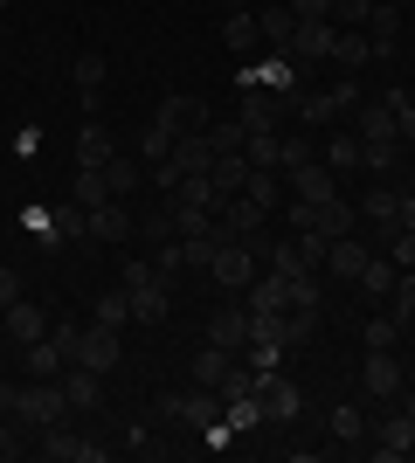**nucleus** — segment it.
I'll use <instances>...</instances> for the list:
<instances>
[{"instance_id":"obj_1","label":"nucleus","mask_w":415,"mask_h":463,"mask_svg":"<svg viewBox=\"0 0 415 463\" xmlns=\"http://www.w3.org/2000/svg\"><path fill=\"white\" fill-rule=\"evenodd\" d=\"M118 284H125V298H132V326H159V318H166L174 298H166V284H159L153 263H125Z\"/></svg>"},{"instance_id":"obj_2","label":"nucleus","mask_w":415,"mask_h":463,"mask_svg":"<svg viewBox=\"0 0 415 463\" xmlns=\"http://www.w3.org/2000/svg\"><path fill=\"white\" fill-rule=\"evenodd\" d=\"M284 104H291L305 125H333L339 111H354V104H360V83H354V77H339L333 90H291Z\"/></svg>"},{"instance_id":"obj_3","label":"nucleus","mask_w":415,"mask_h":463,"mask_svg":"<svg viewBox=\"0 0 415 463\" xmlns=\"http://www.w3.org/2000/svg\"><path fill=\"white\" fill-rule=\"evenodd\" d=\"M70 415V402H62V381H28L14 394V422L35 436V429H49V422H62Z\"/></svg>"},{"instance_id":"obj_4","label":"nucleus","mask_w":415,"mask_h":463,"mask_svg":"<svg viewBox=\"0 0 415 463\" xmlns=\"http://www.w3.org/2000/svg\"><path fill=\"white\" fill-rule=\"evenodd\" d=\"M159 415H166V422H187V429H201V436H208V429L222 422V394H215V387H187V394H159Z\"/></svg>"},{"instance_id":"obj_5","label":"nucleus","mask_w":415,"mask_h":463,"mask_svg":"<svg viewBox=\"0 0 415 463\" xmlns=\"http://www.w3.org/2000/svg\"><path fill=\"white\" fill-rule=\"evenodd\" d=\"M208 277H215L222 290H250V284H257V235H250V242H215Z\"/></svg>"},{"instance_id":"obj_6","label":"nucleus","mask_w":415,"mask_h":463,"mask_svg":"<svg viewBox=\"0 0 415 463\" xmlns=\"http://www.w3.org/2000/svg\"><path fill=\"white\" fill-rule=\"evenodd\" d=\"M42 457H49V463H104V443L77 436V429H70V415H62V422L42 429Z\"/></svg>"},{"instance_id":"obj_7","label":"nucleus","mask_w":415,"mask_h":463,"mask_svg":"<svg viewBox=\"0 0 415 463\" xmlns=\"http://www.w3.org/2000/svg\"><path fill=\"white\" fill-rule=\"evenodd\" d=\"M360 387H367V394H374V402H395L401 387V360H395V346H367V373H360Z\"/></svg>"},{"instance_id":"obj_8","label":"nucleus","mask_w":415,"mask_h":463,"mask_svg":"<svg viewBox=\"0 0 415 463\" xmlns=\"http://www.w3.org/2000/svg\"><path fill=\"white\" fill-rule=\"evenodd\" d=\"M257 408H263V422H297V387L284 381V367L277 373H257Z\"/></svg>"},{"instance_id":"obj_9","label":"nucleus","mask_w":415,"mask_h":463,"mask_svg":"<svg viewBox=\"0 0 415 463\" xmlns=\"http://www.w3.org/2000/svg\"><path fill=\"white\" fill-rule=\"evenodd\" d=\"M291 174V201H312V208H325L339 194V174L325 166V159H312V166H284Z\"/></svg>"},{"instance_id":"obj_10","label":"nucleus","mask_w":415,"mask_h":463,"mask_svg":"<svg viewBox=\"0 0 415 463\" xmlns=\"http://www.w3.org/2000/svg\"><path fill=\"white\" fill-rule=\"evenodd\" d=\"M153 125H166V132H208V104L187 97V90H174V97H159Z\"/></svg>"},{"instance_id":"obj_11","label":"nucleus","mask_w":415,"mask_h":463,"mask_svg":"<svg viewBox=\"0 0 415 463\" xmlns=\"http://www.w3.org/2000/svg\"><path fill=\"white\" fill-rule=\"evenodd\" d=\"M62 381V402H70V415H98V402H104V373H90V367H77V360H70V367L56 373Z\"/></svg>"},{"instance_id":"obj_12","label":"nucleus","mask_w":415,"mask_h":463,"mask_svg":"<svg viewBox=\"0 0 415 463\" xmlns=\"http://www.w3.org/2000/svg\"><path fill=\"white\" fill-rule=\"evenodd\" d=\"M257 339V326H250V305H222L215 318H208V346H229V353H242Z\"/></svg>"},{"instance_id":"obj_13","label":"nucleus","mask_w":415,"mask_h":463,"mask_svg":"<svg viewBox=\"0 0 415 463\" xmlns=\"http://www.w3.org/2000/svg\"><path fill=\"white\" fill-rule=\"evenodd\" d=\"M90 235H98V242H132V235H138V214L111 194V201H98V208H90Z\"/></svg>"},{"instance_id":"obj_14","label":"nucleus","mask_w":415,"mask_h":463,"mask_svg":"<svg viewBox=\"0 0 415 463\" xmlns=\"http://www.w3.org/2000/svg\"><path fill=\"white\" fill-rule=\"evenodd\" d=\"M0 326H7V339H14V346H35V339H49V318H42L35 298H14V305L0 311Z\"/></svg>"},{"instance_id":"obj_15","label":"nucleus","mask_w":415,"mask_h":463,"mask_svg":"<svg viewBox=\"0 0 415 463\" xmlns=\"http://www.w3.org/2000/svg\"><path fill=\"white\" fill-rule=\"evenodd\" d=\"M367 263H374V250H367L360 235H339V242H325V263H318V270L354 277V284H360V270H367Z\"/></svg>"},{"instance_id":"obj_16","label":"nucleus","mask_w":415,"mask_h":463,"mask_svg":"<svg viewBox=\"0 0 415 463\" xmlns=\"http://www.w3.org/2000/svg\"><path fill=\"white\" fill-rule=\"evenodd\" d=\"M333 42H339L333 21H297V35H291V62H325V56H333Z\"/></svg>"},{"instance_id":"obj_17","label":"nucleus","mask_w":415,"mask_h":463,"mask_svg":"<svg viewBox=\"0 0 415 463\" xmlns=\"http://www.w3.org/2000/svg\"><path fill=\"white\" fill-rule=\"evenodd\" d=\"M374 457H388V463H395V457H415V422L401 415V408L388 415V422H374Z\"/></svg>"},{"instance_id":"obj_18","label":"nucleus","mask_w":415,"mask_h":463,"mask_svg":"<svg viewBox=\"0 0 415 463\" xmlns=\"http://www.w3.org/2000/svg\"><path fill=\"white\" fill-rule=\"evenodd\" d=\"M125 360V346H118V332H83V346H77V367H90V373H111Z\"/></svg>"},{"instance_id":"obj_19","label":"nucleus","mask_w":415,"mask_h":463,"mask_svg":"<svg viewBox=\"0 0 415 463\" xmlns=\"http://www.w3.org/2000/svg\"><path fill=\"white\" fill-rule=\"evenodd\" d=\"M166 159H174L180 174H208V166H215V138H208V132H180Z\"/></svg>"},{"instance_id":"obj_20","label":"nucleus","mask_w":415,"mask_h":463,"mask_svg":"<svg viewBox=\"0 0 415 463\" xmlns=\"http://www.w3.org/2000/svg\"><path fill=\"white\" fill-rule=\"evenodd\" d=\"M367 42H374V56H395V42H401V7H395V0H374V14H367Z\"/></svg>"},{"instance_id":"obj_21","label":"nucleus","mask_w":415,"mask_h":463,"mask_svg":"<svg viewBox=\"0 0 415 463\" xmlns=\"http://www.w3.org/2000/svg\"><path fill=\"white\" fill-rule=\"evenodd\" d=\"M367 56H374L367 28H339V42H333V62H339V70H346V77H360V70H367Z\"/></svg>"},{"instance_id":"obj_22","label":"nucleus","mask_w":415,"mask_h":463,"mask_svg":"<svg viewBox=\"0 0 415 463\" xmlns=\"http://www.w3.org/2000/svg\"><path fill=\"white\" fill-rule=\"evenodd\" d=\"M111 153H118V138L104 132L98 118H83V132H77V166H104Z\"/></svg>"},{"instance_id":"obj_23","label":"nucleus","mask_w":415,"mask_h":463,"mask_svg":"<svg viewBox=\"0 0 415 463\" xmlns=\"http://www.w3.org/2000/svg\"><path fill=\"white\" fill-rule=\"evenodd\" d=\"M312 235L318 242H339V235H354V208H346V201H325V208H312Z\"/></svg>"},{"instance_id":"obj_24","label":"nucleus","mask_w":415,"mask_h":463,"mask_svg":"<svg viewBox=\"0 0 415 463\" xmlns=\"http://www.w3.org/2000/svg\"><path fill=\"white\" fill-rule=\"evenodd\" d=\"M174 201H187V208H208V214H222V201H229V194H222V187H215L208 174H180Z\"/></svg>"},{"instance_id":"obj_25","label":"nucleus","mask_w":415,"mask_h":463,"mask_svg":"<svg viewBox=\"0 0 415 463\" xmlns=\"http://www.w3.org/2000/svg\"><path fill=\"white\" fill-rule=\"evenodd\" d=\"M229 373H236V353L229 346H201L194 353V387H222Z\"/></svg>"},{"instance_id":"obj_26","label":"nucleus","mask_w":415,"mask_h":463,"mask_svg":"<svg viewBox=\"0 0 415 463\" xmlns=\"http://www.w3.org/2000/svg\"><path fill=\"white\" fill-rule=\"evenodd\" d=\"M257 311H291V284H284V277H263L257 270V284H250V318H257Z\"/></svg>"},{"instance_id":"obj_27","label":"nucleus","mask_w":415,"mask_h":463,"mask_svg":"<svg viewBox=\"0 0 415 463\" xmlns=\"http://www.w3.org/2000/svg\"><path fill=\"white\" fill-rule=\"evenodd\" d=\"M395 214H401V194L388 187V180H374V187H367V222H374V235L395 229Z\"/></svg>"},{"instance_id":"obj_28","label":"nucleus","mask_w":415,"mask_h":463,"mask_svg":"<svg viewBox=\"0 0 415 463\" xmlns=\"http://www.w3.org/2000/svg\"><path fill=\"white\" fill-rule=\"evenodd\" d=\"M21 360H28V373H35V381H56V373L70 367L56 339H35V346H21Z\"/></svg>"},{"instance_id":"obj_29","label":"nucleus","mask_w":415,"mask_h":463,"mask_svg":"<svg viewBox=\"0 0 415 463\" xmlns=\"http://www.w3.org/2000/svg\"><path fill=\"white\" fill-rule=\"evenodd\" d=\"M257 35L270 42V49H291V35H297V14H291V7H263V14H257Z\"/></svg>"},{"instance_id":"obj_30","label":"nucleus","mask_w":415,"mask_h":463,"mask_svg":"<svg viewBox=\"0 0 415 463\" xmlns=\"http://www.w3.org/2000/svg\"><path fill=\"white\" fill-rule=\"evenodd\" d=\"M138 180H146V174H138V159H125V153H111V159H104V187L118 194V201H132V194H138Z\"/></svg>"},{"instance_id":"obj_31","label":"nucleus","mask_w":415,"mask_h":463,"mask_svg":"<svg viewBox=\"0 0 415 463\" xmlns=\"http://www.w3.org/2000/svg\"><path fill=\"white\" fill-rule=\"evenodd\" d=\"M70 201H77V208H98V201H111V187H104V166H77V180H70Z\"/></svg>"},{"instance_id":"obj_32","label":"nucleus","mask_w":415,"mask_h":463,"mask_svg":"<svg viewBox=\"0 0 415 463\" xmlns=\"http://www.w3.org/2000/svg\"><path fill=\"white\" fill-rule=\"evenodd\" d=\"M98 326L104 332H125V326H132V298H125V284H111L98 298Z\"/></svg>"},{"instance_id":"obj_33","label":"nucleus","mask_w":415,"mask_h":463,"mask_svg":"<svg viewBox=\"0 0 415 463\" xmlns=\"http://www.w3.org/2000/svg\"><path fill=\"white\" fill-rule=\"evenodd\" d=\"M208 180H215L222 194H242V180H250V159H242V153H215V166H208Z\"/></svg>"},{"instance_id":"obj_34","label":"nucleus","mask_w":415,"mask_h":463,"mask_svg":"<svg viewBox=\"0 0 415 463\" xmlns=\"http://www.w3.org/2000/svg\"><path fill=\"white\" fill-rule=\"evenodd\" d=\"M277 153H284V138H277L270 125H263V132H250V138H242V159H250V166H263V174H270V166H277Z\"/></svg>"},{"instance_id":"obj_35","label":"nucleus","mask_w":415,"mask_h":463,"mask_svg":"<svg viewBox=\"0 0 415 463\" xmlns=\"http://www.w3.org/2000/svg\"><path fill=\"white\" fill-rule=\"evenodd\" d=\"M284 353H291V346H277V339H250V346H242V367H250V373H277V367H284Z\"/></svg>"},{"instance_id":"obj_36","label":"nucleus","mask_w":415,"mask_h":463,"mask_svg":"<svg viewBox=\"0 0 415 463\" xmlns=\"http://www.w3.org/2000/svg\"><path fill=\"white\" fill-rule=\"evenodd\" d=\"M222 42H229V49H257V14H250V7H236V14L222 21Z\"/></svg>"},{"instance_id":"obj_37","label":"nucleus","mask_w":415,"mask_h":463,"mask_svg":"<svg viewBox=\"0 0 415 463\" xmlns=\"http://www.w3.org/2000/svg\"><path fill=\"white\" fill-rule=\"evenodd\" d=\"M367 436V415H360V402H339L333 408V443H360Z\"/></svg>"},{"instance_id":"obj_38","label":"nucleus","mask_w":415,"mask_h":463,"mask_svg":"<svg viewBox=\"0 0 415 463\" xmlns=\"http://www.w3.org/2000/svg\"><path fill=\"white\" fill-rule=\"evenodd\" d=\"M56 214V242H77V235H90V208H77V201H62V208H49Z\"/></svg>"},{"instance_id":"obj_39","label":"nucleus","mask_w":415,"mask_h":463,"mask_svg":"<svg viewBox=\"0 0 415 463\" xmlns=\"http://www.w3.org/2000/svg\"><path fill=\"white\" fill-rule=\"evenodd\" d=\"M360 138H395V111H388V104H367V97H360Z\"/></svg>"},{"instance_id":"obj_40","label":"nucleus","mask_w":415,"mask_h":463,"mask_svg":"<svg viewBox=\"0 0 415 463\" xmlns=\"http://www.w3.org/2000/svg\"><path fill=\"white\" fill-rule=\"evenodd\" d=\"M263 256H270V270L284 277V284H291V277H305V270H312V263L297 256V242H270V250H263Z\"/></svg>"},{"instance_id":"obj_41","label":"nucleus","mask_w":415,"mask_h":463,"mask_svg":"<svg viewBox=\"0 0 415 463\" xmlns=\"http://www.w3.org/2000/svg\"><path fill=\"white\" fill-rule=\"evenodd\" d=\"M166 214H174V235H208V222H215L208 208H187V201H166Z\"/></svg>"},{"instance_id":"obj_42","label":"nucleus","mask_w":415,"mask_h":463,"mask_svg":"<svg viewBox=\"0 0 415 463\" xmlns=\"http://www.w3.org/2000/svg\"><path fill=\"white\" fill-rule=\"evenodd\" d=\"M388 305H395V326L415 318V270H395V290H388Z\"/></svg>"},{"instance_id":"obj_43","label":"nucleus","mask_w":415,"mask_h":463,"mask_svg":"<svg viewBox=\"0 0 415 463\" xmlns=\"http://www.w3.org/2000/svg\"><path fill=\"white\" fill-rule=\"evenodd\" d=\"M325 166H333V174H346V166H360V132H339L333 146H325Z\"/></svg>"},{"instance_id":"obj_44","label":"nucleus","mask_w":415,"mask_h":463,"mask_svg":"<svg viewBox=\"0 0 415 463\" xmlns=\"http://www.w3.org/2000/svg\"><path fill=\"white\" fill-rule=\"evenodd\" d=\"M381 242H388V263H395V270H415V229H388Z\"/></svg>"},{"instance_id":"obj_45","label":"nucleus","mask_w":415,"mask_h":463,"mask_svg":"<svg viewBox=\"0 0 415 463\" xmlns=\"http://www.w3.org/2000/svg\"><path fill=\"white\" fill-rule=\"evenodd\" d=\"M208 138H215V153H242L250 125H242V118H222V125H208Z\"/></svg>"},{"instance_id":"obj_46","label":"nucleus","mask_w":415,"mask_h":463,"mask_svg":"<svg viewBox=\"0 0 415 463\" xmlns=\"http://www.w3.org/2000/svg\"><path fill=\"white\" fill-rule=\"evenodd\" d=\"M360 290H367V298H388V290H395V263H367V270H360Z\"/></svg>"},{"instance_id":"obj_47","label":"nucleus","mask_w":415,"mask_h":463,"mask_svg":"<svg viewBox=\"0 0 415 463\" xmlns=\"http://www.w3.org/2000/svg\"><path fill=\"white\" fill-rule=\"evenodd\" d=\"M374 0H333V28H367Z\"/></svg>"},{"instance_id":"obj_48","label":"nucleus","mask_w":415,"mask_h":463,"mask_svg":"<svg viewBox=\"0 0 415 463\" xmlns=\"http://www.w3.org/2000/svg\"><path fill=\"white\" fill-rule=\"evenodd\" d=\"M291 311H318V270L291 277Z\"/></svg>"},{"instance_id":"obj_49","label":"nucleus","mask_w":415,"mask_h":463,"mask_svg":"<svg viewBox=\"0 0 415 463\" xmlns=\"http://www.w3.org/2000/svg\"><path fill=\"white\" fill-rule=\"evenodd\" d=\"M21 229L35 235V242H56V214L49 208H21Z\"/></svg>"},{"instance_id":"obj_50","label":"nucleus","mask_w":415,"mask_h":463,"mask_svg":"<svg viewBox=\"0 0 415 463\" xmlns=\"http://www.w3.org/2000/svg\"><path fill=\"white\" fill-rule=\"evenodd\" d=\"M174 138L180 132H166V125H146V166H159V159L174 153Z\"/></svg>"},{"instance_id":"obj_51","label":"nucleus","mask_w":415,"mask_h":463,"mask_svg":"<svg viewBox=\"0 0 415 463\" xmlns=\"http://www.w3.org/2000/svg\"><path fill=\"white\" fill-rule=\"evenodd\" d=\"M98 83H104V56H77V90L98 97Z\"/></svg>"},{"instance_id":"obj_52","label":"nucleus","mask_w":415,"mask_h":463,"mask_svg":"<svg viewBox=\"0 0 415 463\" xmlns=\"http://www.w3.org/2000/svg\"><path fill=\"white\" fill-rule=\"evenodd\" d=\"M312 159H318V146H312V138H284L277 166H312Z\"/></svg>"},{"instance_id":"obj_53","label":"nucleus","mask_w":415,"mask_h":463,"mask_svg":"<svg viewBox=\"0 0 415 463\" xmlns=\"http://www.w3.org/2000/svg\"><path fill=\"white\" fill-rule=\"evenodd\" d=\"M49 339L62 346V360H77V346H83V326H49Z\"/></svg>"},{"instance_id":"obj_54","label":"nucleus","mask_w":415,"mask_h":463,"mask_svg":"<svg viewBox=\"0 0 415 463\" xmlns=\"http://www.w3.org/2000/svg\"><path fill=\"white\" fill-rule=\"evenodd\" d=\"M297 21H333V0H291Z\"/></svg>"},{"instance_id":"obj_55","label":"nucleus","mask_w":415,"mask_h":463,"mask_svg":"<svg viewBox=\"0 0 415 463\" xmlns=\"http://www.w3.org/2000/svg\"><path fill=\"white\" fill-rule=\"evenodd\" d=\"M395 339H401L395 318H374V326H367V346H395Z\"/></svg>"},{"instance_id":"obj_56","label":"nucleus","mask_w":415,"mask_h":463,"mask_svg":"<svg viewBox=\"0 0 415 463\" xmlns=\"http://www.w3.org/2000/svg\"><path fill=\"white\" fill-rule=\"evenodd\" d=\"M14 298H28V290H21V270H7V263H0V311L14 305Z\"/></svg>"},{"instance_id":"obj_57","label":"nucleus","mask_w":415,"mask_h":463,"mask_svg":"<svg viewBox=\"0 0 415 463\" xmlns=\"http://www.w3.org/2000/svg\"><path fill=\"white\" fill-rule=\"evenodd\" d=\"M395 229H415V194H401V214H395Z\"/></svg>"},{"instance_id":"obj_58","label":"nucleus","mask_w":415,"mask_h":463,"mask_svg":"<svg viewBox=\"0 0 415 463\" xmlns=\"http://www.w3.org/2000/svg\"><path fill=\"white\" fill-rule=\"evenodd\" d=\"M14 394H21V387H0V415H14Z\"/></svg>"},{"instance_id":"obj_59","label":"nucleus","mask_w":415,"mask_h":463,"mask_svg":"<svg viewBox=\"0 0 415 463\" xmlns=\"http://www.w3.org/2000/svg\"><path fill=\"white\" fill-rule=\"evenodd\" d=\"M401 415H409V422H415V387H401Z\"/></svg>"},{"instance_id":"obj_60","label":"nucleus","mask_w":415,"mask_h":463,"mask_svg":"<svg viewBox=\"0 0 415 463\" xmlns=\"http://www.w3.org/2000/svg\"><path fill=\"white\" fill-rule=\"evenodd\" d=\"M0 339H7V326H0Z\"/></svg>"},{"instance_id":"obj_61","label":"nucleus","mask_w":415,"mask_h":463,"mask_svg":"<svg viewBox=\"0 0 415 463\" xmlns=\"http://www.w3.org/2000/svg\"><path fill=\"white\" fill-rule=\"evenodd\" d=\"M0 7H7V0H0Z\"/></svg>"},{"instance_id":"obj_62","label":"nucleus","mask_w":415,"mask_h":463,"mask_svg":"<svg viewBox=\"0 0 415 463\" xmlns=\"http://www.w3.org/2000/svg\"><path fill=\"white\" fill-rule=\"evenodd\" d=\"M0 28H7V21H0Z\"/></svg>"}]
</instances>
